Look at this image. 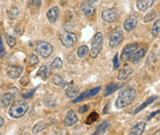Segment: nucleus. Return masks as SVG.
I'll list each match as a JSON object with an SVG mask.
<instances>
[{
    "mask_svg": "<svg viewBox=\"0 0 160 135\" xmlns=\"http://www.w3.org/2000/svg\"><path fill=\"white\" fill-rule=\"evenodd\" d=\"M135 96H136V92L133 89H132V88L125 89L120 93L119 97L115 103V106L119 109L124 108V107L128 106L133 101Z\"/></svg>",
    "mask_w": 160,
    "mask_h": 135,
    "instance_id": "obj_1",
    "label": "nucleus"
},
{
    "mask_svg": "<svg viewBox=\"0 0 160 135\" xmlns=\"http://www.w3.org/2000/svg\"><path fill=\"white\" fill-rule=\"evenodd\" d=\"M28 109H29V104L26 101L19 100L14 103L10 106L8 110V114L11 118H20L27 113Z\"/></svg>",
    "mask_w": 160,
    "mask_h": 135,
    "instance_id": "obj_2",
    "label": "nucleus"
},
{
    "mask_svg": "<svg viewBox=\"0 0 160 135\" xmlns=\"http://www.w3.org/2000/svg\"><path fill=\"white\" fill-rule=\"evenodd\" d=\"M103 46V34L101 33H97L92 40L91 43V51H90V57L92 58H95L100 53Z\"/></svg>",
    "mask_w": 160,
    "mask_h": 135,
    "instance_id": "obj_3",
    "label": "nucleus"
},
{
    "mask_svg": "<svg viewBox=\"0 0 160 135\" xmlns=\"http://www.w3.org/2000/svg\"><path fill=\"white\" fill-rule=\"evenodd\" d=\"M35 50H36V53H38L42 57H48L52 55L53 48H52V46L47 42L39 41L36 43Z\"/></svg>",
    "mask_w": 160,
    "mask_h": 135,
    "instance_id": "obj_4",
    "label": "nucleus"
},
{
    "mask_svg": "<svg viewBox=\"0 0 160 135\" xmlns=\"http://www.w3.org/2000/svg\"><path fill=\"white\" fill-rule=\"evenodd\" d=\"M122 39H123L122 31L119 27L115 28L113 31H112V33L110 34V46L112 48L119 46L120 44L122 43Z\"/></svg>",
    "mask_w": 160,
    "mask_h": 135,
    "instance_id": "obj_5",
    "label": "nucleus"
},
{
    "mask_svg": "<svg viewBox=\"0 0 160 135\" xmlns=\"http://www.w3.org/2000/svg\"><path fill=\"white\" fill-rule=\"evenodd\" d=\"M120 14L121 13H120L119 9H117L115 8H109V9H105L101 12V19L106 22H114L119 19Z\"/></svg>",
    "mask_w": 160,
    "mask_h": 135,
    "instance_id": "obj_6",
    "label": "nucleus"
},
{
    "mask_svg": "<svg viewBox=\"0 0 160 135\" xmlns=\"http://www.w3.org/2000/svg\"><path fill=\"white\" fill-rule=\"evenodd\" d=\"M137 48H138V45L136 43L127 45L123 48L122 53L121 55V60H122L123 62H126L127 60H129L133 56V54L135 53V51L137 50Z\"/></svg>",
    "mask_w": 160,
    "mask_h": 135,
    "instance_id": "obj_7",
    "label": "nucleus"
},
{
    "mask_svg": "<svg viewBox=\"0 0 160 135\" xmlns=\"http://www.w3.org/2000/svg\"><path fill=\"white\" fill-rule=\"evenodd\" d=\"M78 42V36L73 33H64L61 36V43L65 47H72Z\"/></svg>",
    "mask_w": 160,
    "mask_h": 135,
    "instance_id": "obj_8",
    "label": "nucleus"
},
{
    "mask_svg": "<svg viewBox=\"0 0 160 135\" xmlns=\"http://www.w3.org/2000/svg\"><path fill=\"white\" fill-rule=\"evenodd\" d=\"M137 23H138V18L134 16V15L130 16L125 19V21L123 23V28H124L125 31L131 32L132 30H133L136 27Z\"/></svg>",
    "mask_w": 160,
    "mask_h": 135,
    "instance_id": "obj_9",
    "label": "nucleus"
},
{
    "mask_svg": "<svg viewBox=\"0 0 160 135\" xmlns=\"http://www.w3.org/2000/svg\"><path fill=\"white\" fill-rule=\"evenodd\" d=\"M80 8L87 17H92L95 13V8L89 2H83L80 6Z\"/></svg>",
    "mask_w": 160,
    "mask_h": 135,
    "instance_id": "obj_10",
    "label": "nucleus"
},
{
    "mask_svg": "<svg viewBox=\"0 0 160 135\" xmlns=\"http://www.w3.org/2000/svg\"><path fill=\"white\" fill-rule=\"evenodd\" d=\"M78 120V118L77 114L75 113V111L72 110V109H70V110L67 112V114H66V116H65V118H64V124L65 126L69 127V126H72V125H74L75 123H77Z\"/></svg>",
    "mask_w": 160,
    "mask_h": 135,
    "instance_id": "obj_11",
    "label": "nucleus"
},
{
    "mask_svg": "<svg viewBox=\"0 0 160 135\" xmlns=\"http://www.w3.org/2000/svg\"><path fill=\"white\" fill-rule=\"evenodd\" d=\"M155 4V0H137L136 8L139 11H146L148 8H152Z\"/></svg>",
    "mask_w": 160,
    "mask_h": 135,
    "instance_id": "obj_12",
    "label": "nucleus"
},
{
    "mask_svg": "<svg viewBox=\"0 0 160 135\" xmlns=\"http://www.w3.org/2000/svg\"><path fill=\"white\" fill-rule=\"evenodd\" d=\"M22 72H23V67L21 66L10 67L8 69V76L11 79H18L21 76Z\"/></svg>",
    "mask_w": 160,
    "mask_h": 135,
    "instance_id": "obj_13",
    "label": "nucleus"
},
{
    "mask_svg": "<svg viewBox=\"0 0 160 135\" xmlns=\"http://www.w3.org/2000/svg\"><path fill=\"white\" fill-rule=\"evenodd\" d=\"M144 129H145V122L141 121V122L135 124L132 128L129 135H142L144 132Z\"/></svg>",
    "mask_w": 160,
    "mask_h": 135,
    "instance_id": "obj_14",
    "label": "nucleus"
},
{
    "mask_svg": "<svg viewBox=\"0 0 160 135\" xmlns=\"http://www.w3.org/2000/svg\"><path fill=\"white\" fill-rule=\"evenodd\" d=\"M47 19L51 23H54L59 17V8L57 7L52 8L47 12Z\"/></svg>",
    "mask_w": 160,
    "mask_h": 135,
    "instance_id": "obj_15",
    "label": "nucleus"
},
{
    "mask_svg": "<svg viewBox=\"0 0 160 135\" xmlns=\"http://www.w3.org/2000/svg\"><path fill=\"white\" fill-rule=\"evenodd\" d=\"M14 100V94H10V93H7L5 94H3V96L0 99V105L2 107H5L7 105H8L11 102Z\"/></svg>",
    "mask_w": 160,
    "mask_h": 135,
    "instance_id": "obj_16",
    "label": "nucleus"
},
{
    "mask_svg": "<svg viewBox=\"0 0 160 135\" xmlns=\"http://www.w3.org/2000/svg\"><path fill=\"white\" fill-rule=\"evenodd\" d=\"M145 52H146V48H142L140 50H138L137 52H135L132 56V62L133 64H137L138 62H140L142 60V58L144 57L145 55Z\"/></svg>",
    "mask_w": 160,
    "mask_h": 135,
    "instance_id": "obj_17",
    "label": "nucleus"
},
{
    "mask_svg": "<svg viewBox=\"0 0 160 135\" xmlns=\"http://www.w3.org/2000/svg\"><path fill=\"white\" fill-rule=\"evenodd\" d=\"M78 94V90L77 87L73 86V85H70L66 88V91H65V95L69 98H73L75 97L77 94Z\"/></svg>",
    "mask_w": 160,
    "mask_h": 135,
    "instance_id": "obj_18",
    "label": "nucleus"
},
{
    "mask_svg": "<svg viewBox=\"0 0 160 135\" xmlns=\"http://www.w3.org/2000/svg\"><path fill=\"white\" fill-rule=\"evenodd\" d=\"M132 68H122L119 71L118 74V80L120 81H124L129 77V75L132 73Z\"/></svg>",
    "mask_w": 160,
    "mask_h": 135,
    "instance_id": "obj_19",
    "label": "nucleus"
},
{
    "mask_svg": "<svg viewBox=\"0 0 160 135\" xmlns=\"http://www.w3.org/2000/svg\"><path fill=\"white\" fill-rule=\"evenodd\" d=\"M109 127H110V123H109L108 121H103L102 123H100V124L97 127L96 132L98 134H102V133H104V132L108 130Z\"/></svg>",
    "mask_w": 160,
    "mask_h": 135,
    "instance_id": "obj_20",
    "label": "nucleus"
},
{
    "mask_svg": "<svg viewBox=\"0 0 160 135\" xmlns=\"http://www.w3.org/2000/svg\"><path fill=\"white\" fill-rule=\"evenodd\" d=\"M157 99V96H151V97H149L146 101L144 102V103H143L140 106H138L136 109H135V111H134V114H137L138 112H140L142 109H144V107H146L148 105H150L151 103H153V102L155 101Z\"/></svg>",
    "mask_w": 160,
    "mask_h": 135,
    "instance_id": "obj_21",
    "label": "nucleus"
},
{
    "mask_svg": "<svg viewBox=\"0 0 160 135\" xmlns=\"http://www.w3.org/2000/svg\"><path fill=\"white\" fill-rule=\"evenodd\" d=\"M46 127H47V123L45 121H40L34 126V128L32 129V132L33 133H38V132H42V130H44Z\"/></svg>",
    "mask_w": 160,
    "mask_h": 135,
    "instance_id": "obj_22",
    "label": "nucleus"
},
{
    "mask_svg": "<svg viewBox=\"0 0 160 135\" xmlns=\"http://www.w3.org/2000/svg\"><path fill=\"white\" fill-rule=\"evenodd\" d=\"M37 76H40L42 79L46 80L49 77V70L46 66H42L40 68V69L37 72Z\"/></svg>",
    "mask_w": 160,
    "mask_h": 135,
    "instance_id": "obj_23",
    "label": "nucleus"
},
{
    "mask_svg": "<svg viewBox=\"0 0 160 135\" xmlns=\"http://www.w3.org/2000/svg\"><path fill=\"white\" fill-rule=\"evenodd\" d=\"M118 88H119V85L118 84H114V83L110 84L106 87V90H105V94H104V95H105V96H108V95L112 94V93H114Z\"/></svg>",
    "mask_w": 160,
    "mask_h": 135,
    "instance_id": "obj_24",
    "label": "nucleus"
},
{
    "mask_svg": "<svg viewBox=\"0 0 160 135\" xmlns=\"http://www.w3.org/2000/svg\"><path fill=\"white\" fill-rule=\"evenodd\" d=\"M160 34V19L156 20V22L154 23L153 25V28H152V31H151V34L155 37V36H158Z\"/></svg>",
    "mask_w": 160,
    "mask_h": 135,
    "instance_id": "obj_25",
    "label": "nucleus"
},
{
    "mask_svg": "<svg viewBox=\"0 0 160 135\" xmlns=\"http://www.w3.org/2000/svg\"><path fill=\"white\" fill-rule=\"evenodd\" d=\"M88 53V47L87 46H81L78 47V57L82 58V57H85Z\"/></svg>",
    "mask_w": 160,
    "mask_h": 135,
    "instance_id": "obj_26",
    "label": "nucleus"
},
{
    "mask_svg": "<svg viewBox=\"0 0 160 135\" xmlns=\"http://www.w3.org/2000/svg\"><path fill=\"white\" fill-rule=\"evenodd\" d=\"M27 63L31 66H34L39 63V58L36 55H30L27 57Z\"/></svg>",
    "mask_w": 160,
    "mask_h": 135,
    "instance_id": "obj_27",
    "label": "nucleus"
},
{
    "mask_svg": "<svg viewBox=\"0 0 160 135\" xmlns=\"http://www.w3.org/2000/svg\"><path fill=\"white\" fill-rule=\"evenodd\" d=\"M18 8L14 7V6L11 7L10 9L8 10V18L10 19H15L18 17Z\"/></svg>",
    "mask_w": 160,
    "mask_h": 135,
    "instance_id": "obj_28",
    "label": "nucleus"
},
{
    "mask_svg": "<svg viewBox=\"0 0 160 135\" xmlns=\"http://www.w3.org/2000/svg\"><path fill=\"white\" fill-rule=\"evenodd\" d=\"M98 118V113L97 112H92L88 118H87V120H86V124H88V125H90V124H92L93 122H95L97 119Z\"/></svg>",
    "mask_w": 160,
    "mask_h": 135,
    "instance_id": "obj_29",
    "label": "nucleus"
},
{
    "mask_svg": "<svg viewBox=\"0 0 160 135\" xmlns=\"http://www.w3.org/2000/svg\"><path fill=\"white\" fill-rule=\"evenodd\" d=\"M62 66H63V61H62V59L60 57L54 58V60L51 64V67L52 68H61Z\"/></svg>",
    "mask_w": 160,
    "mask_h": 135,
    "instance_id": "obj_30",
    "label": "nucleus"
},
{
    "mask_svg": "<svg viewBox=\"0 0 160 135\" xmlns=\"http://www.w3.org/2000/svg\"><path fill=\"white\" fill-rule=\"evenodd\" d=\"M52 83L56 86H64V81L58 75H54L52 77Z\"/></svg>",
    "mask_w": 160,
    "mask_h": 135,
    "instance_id": "obj_31",
    "label": "nucleus"
},
{
    "mask_svg": "<svg viewBox=\"0 0 160 135\" xmlns=\"http://www.w3.org/2000/svg\"><path fill=\"white\" fill-rule=\"evenodd\" d=\"M156 17H157V12H156L155 10H152V11H150L149 13H147V14L144 16V22L151 21V20H153Z\"/></svg>",
    "mask_w": 160,
    "mask_h": 135,
    "instance_id": "obj_32",
    "label": "nucleus"
},
{
    "mask_svg": "<svg viewBox=\"0 0 160 135\" xmlns=\"http://www.w3.org/2000/svg\"><path fill=\"white\" fill-rule=\"evenodd\" d=\"M6 38H7V43L8 45L10 46V47H13L15 46L16 45V40L13 36H10V35H6Z\"/></svg>",
    "mask_w": 160,
    "mask_h": 135,
    "instance_id": "obj_33",
    "label": "nucleus"
},
{
    "mask_svg": "<svg viewBox=\"0 0 160 135\" xmlns=\"http://www.w3.org/2000/svg\"><path fill=\"white\" fill-rule=\"evenodd\" d=\"M100 89H101V87H100V86H98V87L94 88V89H91V90L88 91V97H92V96L96 95L97 94L99 93Z\"/></svg>",
    "mask_w": 160,
    "mask_h": 135,
    "instance_id": "obj_34",
    "label": "nucleus"
},
{
    "mask_svg": "<svg viewBox=\"0 0 160 135\" xmlns=\"http://www.w3.org/2000/svg\"><path fill=\"white\" fill-rule=\"evenodd\" d=\"M86 98H88V91L87 92H84L83 94H81L78 97H77V98H75L73 102L74 103H78V102L83 101V100H85Z\"/></svg>",
    "mask_w": 160,
    "mask_h": 135,
    "instance_id": "obj_35",
    "label": "nucleus"
},
{
    "mask_svg": "<svg viewBox=\"0 0 160 135\" xmlns=\"http://www.w3.org/2000/svg\"><path fill=\"white\" fill-rule=\"evenodd\" d=\"M35 91H36V89H32V90L29 91V92L23 93V94H22L23 98H25V99H28V98H32V96H33V94H34V93H35Z\"/></svg>",
    "mask_w": 160,
    "mask_h": 135,
    "instance_id": "obj_36",
    "label": "nucleus"
},
{
    "mask_svg": "<svg viewBox=\"0 0 160 135\" xmlns=\"http://www.w3.org/2000/svg\"><path fill=\"white\" fill-rule=\"evenodd\" d=\"M5 55H6V50H5V47H4V46H3L2 38H1V36H0V58H2Z\"/></svg>",
    "mask_w": 160,
    "mask_h": 135,
    "instance_id": "obj_37",
    "label": "nucleus"
},
{
    "mask_svg": "<svg viewBox=\"0 0 160 135\" xmlns=\"http://www.w3.org/2000/svg\"><path fill=\"white\" fill-rule=\"evenodd\" d=\"M29 5L31 7H39L41 5V0H29Z\"/></svg>",
    "mask_w": 160,
    "mask_h": 135,
    "instance_id": "obj_38",
    "label": "nucleus"
},
{
    "mask_svg": "<svg viewBox=\"0 0 160 135\" xmlns=\"http://www.w3.org/2000/svg\"><path fill=\"white\" fill-rule=\"evenodd\" d=\"M88 110V105H81L79 108H78V111H79V113H81V114H84V113H86Z\"/></svg>",
    "mask_w": 160,
    "mask_h": 135,
    "instance_id": "obj_39",
    "label": "nucleus"
},
{
    "mask_svg": "<svg viewBox=\"0 0 160 135\" xmlns=\"http://www.w3.org/2000/svg\"><path fill=\"white\" fill-rule=\"evenodd\" d=\"M119 67V60H118V55H115L114 58H113V68L116 69Z\"/></svg>",
    "mask_w": 160,
    "mask_h": 135,
    "instance_id": "obj_40",
    "label": "nucleus"
},
{
    "mask_svg": "<svg viewBox=\"0 0 160 135\" xmlns=\"http://www.w3.org/2000/svg\"><path fill=\"white\" fill-rule=\"evenodd\" d=\"M159 112H160L159 110H158V111H156V112H154V113H151V114H150V115H149V116L147 117V120H150L151 118H154V117H155L156 115H158V114Z\"/></svg>",
    "mask_w": 160,
    "mask_h": 135,
    "instance_id": "obj_41",
    "label": "nucleus"
},
{
    "mask_svg": "<svg viewBox=\"0 0 160 135\" xmlns=\"http://www.w3.org/2000/svg\"><path fill=\"white\" fill-rule=\"evenodd\" d=\"M3 124H4V118L0 116V127H2V126H3Z\"/></svg>",
    "mask_w": 160,
    "mask_h": 135,
    "instance_id": "obj_42",
    "label": "nucleus"
},
{
    "mask_svg": "<svg viewBox=\"0 0 160 135\" xmlns=\"http://www.w3.org/2000/svg\"><path fill=\"white\" fill-rule=\"evenodd\" d=\"M98 0H88V2H89L90 4H92V3H94V2H96Z\"/></svg>",
    "mask_w": 160,
    "mask_h": 135,
    "instance_id": "obj_43",
    "label": "nucleus"
},
{
    "mask_svg": "<svg viewBox=\"0 0 160 135\" xmlns=\"http://www.w3.org/2000/svg\"><path fill=\"white\" fill-rule=\"evenodd\" d=\"M154 135H160V130L159 131H158V132H156L154 133Z\"/></svg>",
    "mask_w": 160,
    "mask_h": 135,
    "instance_id": "obj_44",
    "label": "nucleus"
},
{
    "mask_svg": "<svg viewBox=\"0 0 160 135\" xmlns=\"http://www.w3.org/2000/svg\"><path fill=\"white\" fill-rule=\"evenodd\" d=\"M92 135H98V134L97 132H94V133H93V134H92Z\"/></svg>",
    "mask_w": 160,
    "mask_h": 135,
    "instance_id": "obj_45",
    "label": "nucleus"
},
{
    "mask_svg": "<svg viewBox=\"0 0 160 135\" xmlns=\"http://www.w3.org/2000/svg\"><path fill=\"white\" fill-rule=\"evenodd\" d=\"M0 135H1V133H0Z\"/></svg>",
    "mask_w": 160,
    "mask_h": 135,
    "instance_id": "obj_46",
    "label": "nucleus"
}]
</instances>
